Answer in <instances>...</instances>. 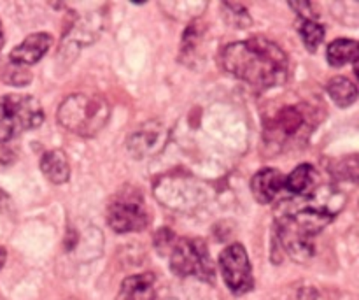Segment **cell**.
<instances>
[{
	"label": "cell",
	"instance_id": "cell-22",
	"mask_svg": "<svg viewBox=\"0 0 359 300\" xmlns=\"http://www.w3.org/2000/svg\"><path fill=\"white\" fill-rule=\"evenodd\" d=\"M6 259H7V253H6V249H4L2 246H0V269H2V267H4V263H6Z\"/></svg>",
	"mask_w": 359,
	"mask_h": 300
},
{
	"label": "cell",
	"instance_id": "cell-16",
	"mask_svg": "<svg viewBox=\"0 0 359 300\" xmlns=\"http://www.w3.org/2000/svg\"><path fill=\"white\" fill-rule=\"evenodd\" d=\"M328 62L333 67H344L347 63H356L358 42L354 39H337L328 46Z\"/></svg>",
	"mask_w": 359,
	"mask_h": 300
},
{
	"label": "cell",
	"instance_id": "cell-4",
	"mask_svg": "<svg viewBox=\"0 0 359 300\" xmlns=\"http://www.w3.org/2000/svg\"><path fill=\"white\" fill-rule=\"evenodd\" d=\"M44 122L41 102L32 95L0 97V143L34 130Z\"/></svg>",
	"mask_w": 359,
	"mask_h": 300
},
{
	"label": "cell",
	"instance_id": "cell-21",
	"mask_svg": "<svg viewBox=\"0 0 359 300\" xmlns=\"http://www.w3.org/2000/svg\"><path fill=\"white\" fill-rule=\"evenodd\" d=\"M14 158H16L14 157V151L6 143H0V169L9 167L14 162Z\"/></svg>",
	"mask_w": 359,
	"mask_h": 300
},
{
	"label": "cell",
	"instance_id": "cell-14",
	"mask_svg": "<svg viewBox=\"0 0 359 300\" xmlns=\"http://www.w3.org/2000/svg\"><path fill=\"white\" fill-rule=\"evenodd\" d=\"M41 171L42 174L48 178V181H51L53 185H63V183L69 181L70 178L69 158H67V155L60 150L46 151V153L42 155Z\"/></svg>",
	"mask_w": 359,
	"mask_h": 300
},
{
	"label": "cell",
	"instance_id": "cell-9",
	"mask_svg": "<svg viewBox=\"0 0 359 300\" xmlns=\"http://www.w3.org/2000/svg\"><path fill=\"white\" fill-rule=\"evenodd\" d=\"M305 125V115L298 107H286L273 118V123L266 126L269 143H284L302 132Z\"/></svg>",
	"mask_w": 359,
	"mask_h": 300
},
{
	"label": "cell",
	"instance_id": "cell-1",
	"mask_svg": "<svg viewBox=\"0 0 359 300\" xmlns=\"http://www.w3.org/2000/svg\"><path fill=\"white\" fill-rule=\"evenodd\" d=\"M221 65L228 74L258 90L280 86L290 76V60L284 49L259 35L228 44L221 51Z\"/></svg>",
	"mask_w": 359,
	"mask_h": 300
},
{
	"label": "cell",
	"instance_id": "cell-20",
	"mask_svg": "<svg viewBox=\"0 0 359 300\" xmlns=\"http://www.w3.org/2000/svg\"><path fill=\"white\" fill-rule=\"evenodd\" d=\"M175 241V235L172 234L170 230H161L160 234L156 235V248L160 252V255H167L170 246L174 244Z\"/></svg>",
	"mask_w": 359,
	"mask_h": 300
},
{
	"label": "cell",
	"instance_id": "cell-10",
	"mask_svg": "<svg viewBox=\"0 0 359 300\" xmlns=\"http://www.w3.org/2000/svg\"><path fill=\"white\" fill-rule=\"evenodd\" d=\"M51 42L53 37L49 34H44V32L28 35L20 46H16L11 51V63L20 67L34 65L48 53V49L51 48Z\"/></svg>",
	"mask_w": 359,
	"mask_h": 300
},
{
	"label": "cell",
	"instance_id": "cell-5",
	"mask_svg": "<svg viewBox=\"0 0 359 300\" xmlns=\"http://www.w3.org/2000/svg\"><path fill=\"white\" fill-rule=\"evenodd\" d=\"M172 273L181 278H196L200 281L212 283L214 273L207 244L198 237H175L174 244L168 249Z\"/></svg>",
	"mask_w": 359,
	"mask_h": 300
},
{
	"label": "cell",
	"instance_id": "cell-18",
	"mask_svg": "<svg viewBox=\"0 0 359 300\" xmlns=\"http://www.w3.org/2000/svg\"><path fill=\"white\" fill-rule=\"evenodd\" d=\"M298 32H300L305 48L311 53L318 51L323 39H325V27L316 20H302L298 25Z\"/></svg>",
	"mask_w": 359,
	"mask_h": 300
},
{
	"label": "cell",
	"instance_id": "cell-2",
	"mask_svg": "<svg viewBox=\"0 0 359 300\" xmlns=\"http://www.w3.org/2000/svg\"><path fill=\"white\" fill-rule=\"evenodd\" d=\"M333 214L325 207L300 209L277 221V239L284 252L297 262H307L316 253L314 237L332 221Z\"/></svg>",
	"mask_w": 359,
	"mask_h": 300
},
{
	"label": "cell",
	"instance_id": "cell-7",
	"mask_svg": "<svg viewBox=\"0 0 359 300\" xmlns=\"http://www.w3.org/2000/svg\"><path fill=\"white\" fill-rule=\"evenodd\" d=\"M219 270L231 294L244 295L255 287L251 262L242 244H231L219 255Z\"/></svg>",
	"mask_w": 359,
	"mask_h": 300
},
{
	"label": "cell",
	"instance_id": "cell-8",
	"mask_svg": "<svg viewBox=\"0 0 359 300\" xmlns=\"http://www.w3.org/2000/svg\"><path fill=\"white\" fill-rule=\"evenodd\" d=\"M165 144V129L158 122H147L140 125L128 139V150L133 157L144 158L156 153Z\"/></svg>",
	"mask_w": 359,
	"mask_h": 300
},
{
	"label": "cell",
	"instance_id": "cell-15",
	"mask_svg": "<svg viewBox=\"0 0 359 300\" xmlns=\"http://www.w3.org/2000/svg\"><path fill=\"white\" fill-rule=\"evenodd\" d=\"M98 30L100 28L95 25V20L91 16L77 20V23L67 32V35H63L62 46H74V49H77L84 44H91L95 41V37H97Z\"/></svg>",
	"mask_w": 359,
	"mask_h": 300
},
{
	"label": "cell",
	"instance_id": "cell-12",
	"mask_svg": "<svg viewBox=\"0 0 359 300\" xmlns=\"http://www.w3.org/2000/svg\"><path fill=\"white\" fill-rule=\"evenodd\" d=\"M116 300H156L154 274L144 273L126 278L119 287Z\"/></svg>",
	"mask_w": 359,
	"mask_h": 300
},
{
	"label": "cell",
	"instance_id": "cell-6",
	"mask_svg": "<svg viewBox=\"0 0 359 300\" xmlns=\"http://www.w3.org/2000/svg\"><path fill=\"white\" fill-rule=\"evenodd\" d=\"M107 223L118 234L140 232L149 223L146 202L139 190L125 188L114 195L107 207Z\"/></svg>",
	"mask_w": 359,
	"mask_h": 300
},
{
	"label": "cell",
	"instance_id": "cell-17",
	"mask_svg": "<svg viewBox=\"0 0 359 300\" xmlns=\"http://www.w3.org/2000/svg\"><path fill=\"white\" fill-rule=\"evenodd\" d=\"M328 93L337 105H340V107H349V105H353L356 102L358 88L347 77L337 76L328 83Z\"/></svg>",
	"mask_w": 359,
	"mask_h": 300
},
{
	"label": "cell",
	"instance_id": "cell-23",
	"mask_svg": "<svg viewBox=\"0 0 359 300\" xmlns=\"http://www.w3.org/2000/svg\"><path fill=\"white\" fill-rule=\"evenodd\" d=\"M4 46V30H2V23H0V49Z\"/></svg>",
	"mask_w": 359,
	"mask_h": 300
},
{
	"label": "cell",
	"instance_id": "cell-3",
	"mask_svg": "<svg viewBox=\"0 0 359 300\" xmlns=\"http://www.w3.org/2000/svg\"><path fill=\"white\" fill-rule=\"evenodd\" d=\"M111 105L100 95L74 93L58 107V122L63 129L81 137H93L107 125Z\"/></svg>",
	"mask_w": 359,
	"mask_h": 300
},
{
	"label": "cell",
	"instance_id": "cell-11",
	"mask_svg": "<svg viewBox=\"0 0 359 300\" xmlns=\"http://www.w3.org/2000/svg\"><path fill=\"white\" fill-rule=\"evenodd\" d=\"M286 176L272 167L262 169L251 181V192L259 204H272L284 190Z\"/></svg>",
	"mask_w": 359,
	"mask_h": 300
},
{
	"label": "cell",
	"instance_id": "cell-13",
	"mask_svg": "<svg viewBox=\"0 0 359 300\" xmlns=\"http://www.w3.org/2000/svg\"><path fill=\"white\" fill-rule=\"evenodd\" d=\"M318 188V172L311 164H302L284 178V190L293 197H309Z\"/></svg>",
	"mask_w": 359,
	"mask_h": 300
},
{
	"label": "cell",
	"instance_id": "cell-19",
	"mask_svg": "<svg viewBox=\"0 0 359 300\" xmlns=\"http://www.w3.org/2000/svg\"><path fill=\"white\" fill-rule=\"evenodd\" d=\"M11 65H13V63H11ZM4 81L13 84V86H27L32 81V74L30 70H27L25 67L13 65L11 69H7L6 72H4Z\"/></svg>",
	"mask_w": 359,
	"mask_h": 300
}]
</instances>
